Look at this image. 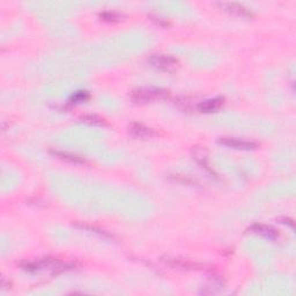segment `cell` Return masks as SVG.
Listing matches in <instances>:
<instances>
[{
    "label": "cell",
    "mask_w": 296,
    "mask_h": 296,
    "mask_svg": "<svg viewBox=\"0 0 296 296\" xmlns=\"http://www.w3.org/2000/svg\"><path fill=\"white\" fill-rule=\"evenodd\" d=\"M168 92L160 88H139L131 94V100L134 103H149L156 100H162L168 97Z\"/></svg>",
    "instance_id": "6da1fadb"
},
{
    "label": "cell",
    "mask_w": 296,
    "mask_h": 296,
    "mask_svg": "<svg viewBox=\"0 0 296 296\" xmlns=\"http://www.w3.org/2000/svg\"><path fill=\"white\" fill-rule=\"evenodd\" d=\"M100 18L102 19L103 21H108V22H118L123 19V15L117 13V12H110V11H106L102 12L100 14Z\"/></svg>",
    "instance_id": "7c38bea8"
},
{
    "label": "cell",
    "mask_w": 296,
    "mask_h": 296,
    "mask_svg": "<svg viewBox=\"0 0 296 296\" xmlns=\"http://www.w3.org/2000/svg\"><path fill=\"white\" fill-rule=\"evenodd\" d=\"M89 99H90V94L88 93L87 90H79V92L74 93L73 95L71 96L70 102L71 103H83V102H87Z\"/></svg>",
    "instance_id": "8fae6325"
},
{
    "label": "cell",
    "mask_w": 296,
    "mask_h": 296,
    "mask_svg": "<svg viewBox=\"0 0 296 296\" xmlns=\"http://www.w3.org/2000/svg\"><path fill=\"white\" fill-rule=\"evenodd\" d=\"M52 154L58 157V159L64 160V161H67L70 163H74V165H83V163H85V160L81 159V157L73 155V154H70L67 152H58V150H53Z\"/></svg>",
    "instance_id": "9c48e42d"
},
{
    "label": "cell",
    "mask_w": 296,
    "mask_h": 296,
    "mask_svg": "<svg viewBox=\"0 0 296 296\" xmlns=\"http://www.w3.org/2000/svg\"><path fill=\"white\" fill-rule=\"evenodd\" d=\"M148 63L154 67L166 72H172L177 68L178 61L169 55H152L148 59Z\"/></svg>",
    "instance_id": "7a4b0ae2"
},
{
    "label": "cell",
    "mask_w": 296,
    "mask_h": 296,
    "mask_svg": "<svg viewBox=\"0 0 296 296\" xmlns=\"http://www.w3.org/2000/svg\"><path fill=\"white\" fill-rule=\"evenodd\" d=\"M128 130L137 138H152L156 134L153 128L145 127L144 124H140V123H132Z\"/></svg>",
    "instance_id": "ba28073f"
},
{
    "label": "cell",
    "mask_w": 296,
    "mask_h": 296,
    "mask_svg": "<svg viewBox=\"0 0 296 296\" xmlns=\"http://www.w3.org/2000/svg\"><path fill=\"white\" fill-rule=\"evenodd\" d=\"M249 232H253L263 237L269 238V240H276L279 237V233L275 231L273 227L263 225V223H254L249 228Z\"/></svg>",
    "instance_id": "5b68a950"
},
{
    "label": "cell",
    "mask_w": 296,
    "mask_h": 296,
    "mask_svg": "<svg viewBox=\"0 0 296 296\" xmlns=\"http://www.w3.org/2000/svg\"><path fill=\"white\" fill-rule=\"evenodd\" d=\"M218 143L223 146L234 148V149H241V150H253L257 148V144L251 140H244L240 139V138L234 137H221L218 139Z\"/></svg>",
    "instance_id": "3957f363"
},
{
    "label": "cell",
    "mask_w": 296,
    "mask_h": 296,
    "mask_svg": "<svg viewBox=\"0 0 296 296\" xmlns=\"http://www.w3.org/2000/svg\"><path fill=\"white\" fill-rule=\"evenodd\" d=\"M218 6L228 13L240 15V17H251L253 15L248 8L240 4H236V2H219Z\"/></svg>",
    "instance_id": "52a82bcc"
},
{
    "label": "cell",
    "mask_w": 296,
    "mask_h": 296,
    "mask_svg": "<svg viewBox=\"0 0 296 296\" xmlns=\"http://www.w3.org/2000/svg\"><path fill=\"white\" fill-rule=\"evenodd\" d=\"M282 221H283L282 223H285V225H289V226L292 227V228H293V227H294V223H293L292 220H289V219H283Z\"/></svg>",
    "instance_id": "4fadbf2b"
},
{
    "label": "cell",
    "mask_w": 296,
    "mask_h": 296,
    "mask_svg": "<svg viewBox=\"0 0 296 296\" xmlns=\"http://www.w3.org/2000/svg\"><path fill=\"white\" fill-rule=\"evenodd\" d=\"M162 261L167 265L174 267V269H179V270H200L203 269V265L196 261H191L188 259H183V258L178 257H170L166 256L162 257Z\"/></svg>",
    "instance_id": "277c9868"
},
{
    "label": "cell",
    "mask_w": 296,
    "mask_h": 296,
    "mask_svg": "<svg viewBox=\"0 0 296 296\" xmlns=\"http://www.w3.org/2000/svg\"><path fill=\"white\" fill-rule=\"evenodd\" d=\"M80 119L81 122L87 123V124L90 125H99V127H106V125H108L105 119L99 117V116L96 115H85Z\"/></svg>",
    "instance_id": "30bf717a"
},
{
    "label": "cell",
    "mask_w": 296,
    "mask_h": 296,
    "mask_svg": "<svg viewBox=\"0 0 296 296\" xmlns=\"http://www.w3.org/2000/svg\"><path fill=\"white\" fill-rule=\"evenodd\" d=\"M223 105H225V99H223V97H214V99H210L204 101V102H200L197 108L200 112H213L221 109Z\"/></svg>",
    "instance_id": "8992f818"
}]
</instances>
